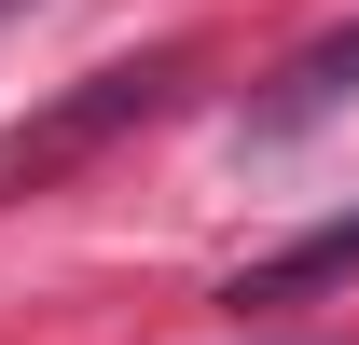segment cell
I'll return each mask as SVG.
<instances>
[{
    "label": "cell",
    "instance_id": "cell-1",
    "mask_svg": "<svg viewBox=\"0 0 359 345\" xmlns=\"http://www.w3.org/2000/svg\"><path fill=\"white\" fill-rule=\"evenodd\" d=\"M166 83H180V55H152V69H97L69 111H42V125H14V138H0V194H14V180H55L69 152H97V138L138 125V111H166Z\"/></svg>",
    "mask_w": 359,
    "mask_h": 345
},
{
    "label": "cell",
    "instance_id": "cell-2",
    "mask_svg": "<svg viewBox=\"0 0 359 345\" xmlns=\"http://www.w3.org/2000/svg\"><path fill=\"white\" fill-rule=\"evenodd\" d=\"M346 97H359V28H332V42H304V55H290V69H276L263 97H249V125H235V138H249V152H276V138L332 125Z\"/></svg>",
    "mask_w": 359,
    "mask_h": 345
},
{
    "label": "cell",
    "instance_id": "cell-3",
    "mask_svg": "<svg viewBox=\"0 0 359 345\" xmlns=\"http://www.w3.org/2000/svg\"><path fill=\"white\" fill-rule=\"evenodd\" d=\"M318 276H359V208H346V221H318V235H290L276 262H249V276H235V318H249V304H290V290H318Z\"/></svg>",
    "mask_w": 359,
    "mask_h": 345
},
{
    "label": "cell",
    "instance_id": "cell-4",
    "mask_svg": "<svg viewBox=\"0 0 359 345\" xmlns=\"http://www.w3.org/2000/svg\"><path fill=\"white\" fill-rule=\"evenodd\" d=\"M14 14H42V0H0V28H14Z\"/></svg>",
    "mask_w": 359,
    "mask_h": 345
}]
</instances>
